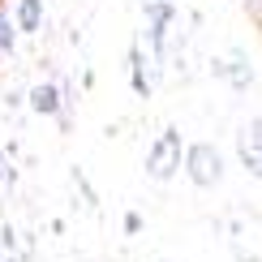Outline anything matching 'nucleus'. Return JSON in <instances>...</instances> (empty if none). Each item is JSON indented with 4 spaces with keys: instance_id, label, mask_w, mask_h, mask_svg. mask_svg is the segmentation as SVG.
I'll list each match as a JSON object with an SVG mask.
<instances>
[{
    "instance_id": "nucleus-5",
    "label": "nucleus",
    "mask_w": 262,
    "mask_h": 262,
    "mask_svg": "<svg viewBox=\"0 0 262 262\" xmlns=\"http://www.w3.org/2000/svg\"><path fill=\"white\" fill-rule=\"evenodd\" d=\"M146 21H150V48L163 52V35H168V21H172V5H168V0L146 5Z\"/></svg>"
},
{
    "instance_id": "nucleus-6",
    "label": "nucleus",
    "mask_w": 262,
    "mask_h": 262,
    "mask_svg": "<svg viewBox=\"0 0 262 262\" xmlns=\"http://www.w3.org/2000/svg\"><path fill=\"white\" fill-rule=\"evenodd\" d=\"M30 107L43 112V116H52L60 107V91H56V86H35V91H30Z\"/></svg>"
},
{
    "instance_id": "nucleus-3",
    "label": "nucleus",
    "mask_w": 262,
    "mask_h": 262,
    "mask_svg": "<svg viewBox=\"0 0 262 262\" xmlns=\"http://www.w3.org/2000/svg\"><path fill=\"white\" fill-rule=\"evenodd\" d=\"M236 155H241L249 177L262 181V116H254V121L241 125V134H236Z\"/></svg>"
},
{
    "instance_id": "nucleus-1",
    "label": "nucleus",
    "mask_w": 262,
    "mask_h": 262,
    "mask_svg": "<svg viewBox=\"0 0 262 262\" xmlns=\"http://www.w3.org/2000/svg\"><path fill=\"white\" fill-rule=\"evenodd\" d=\"M185 142H181V129H163V134L150 142V150H146V177L150 181H172L177 177V168H185Z\"/></svg>"
},
{
    "instance_id": "nucleus-8",
    "label": "nucleus",
    "mask_w": 262,
    "mask_h": 262,
    "mask_svg": "<svg viewBox=\"0 0 262 262\" xmlns=\"http://www.w3.org/2000/svg\"><path fill=\"white\" fill-rule=\"evenodd\" d=\"M43 21V5L39 0H21L17 5V30H39Z\"/></svg>"
},
{
    "instance_id": "nucleus-9",
    "label": "nucleus",
    "mask_w": 262,
    "mask_h": 262,
    "mask_svg": "<svg viewBox=\"0 0 262 262\" xmlns=\"http://www.w3.org/2000/svg\"><path fill=\"white\" fill-rule=\"evenodd\" d=\"M13 30H17V26L0 13V56H5V52H13Z\"/></svg>"
},
{
    "instance_id": "nucleus-4",
    "label": "nucleus",
    "mask_w": 262,
    "mask_h": 262,
    "mask_svg": "<svg viewBox=\"0 0 262 262\" xmlns=\"http://www.w3.org/2000/svg\"><path fill=\"white\" fill-rule=\"evenodd\" d=\"M155 56H159V52H155V48L142 52V43L134 48V56H129V60H134V64H129V78H134V91H138V95H150V91H155V64H159Z\"/></svg>"
},
{
    "instance_id": "nucleus-2",
    "label": "nucleus",
    "mask_w": 262,
    "mask_h": 262,
    "mask_svg": "<svg viewBox=\"0 0 262 262\" xmlns=\"http://www.w3.org/2000/svg\"><path fill=\"white\" fill-rule=\"evenodd\" d=\"M185 177H189L193 185H202V189L220 185V177H224V155L211 146V142H193V146L185 150Z\"/></svg>"
},
{
    "instance_id": "nucleus-7",
    "label": "nucleus",
    "mask_w": 262,
    "mask_h": 262,
    "mask_svg": "<svg viewBox=\"0 0 262 262\" xmlns=\"http://www.w3.org/2000/svg\"><path fill=\"white\" fill-rule=\"evenodd\" d=\"M236 56H228V60H215V73H224V78H232L236 86H249L254 82V69L249 64H232Z\"/></svg>"
}]
</instances>
